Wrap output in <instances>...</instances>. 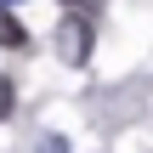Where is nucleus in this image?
I'll list each match as a JSON object with an SVG mask.
<instances>
[{"label":"nucleus","instance_id":"obj_1","mask_svg":"<svg viewBox=\"0 0 153 153\" xmlns=\"http://www.w3.org/2000/svg\"><path fill=\"white\" fill-rule=\"evenodd\" d=\"M91 45H97V28H91V17L68 6V17L57 23V57H62L68 68H85V62H91Z\"/></svg>","mask_w":153,"mask_h":153},{"label":"nucleus","instance_id":"obj_2","mask_svg":"<svg viewBox=\"0 0 153 153\" xmlns=\"http://www.w3.org/2000/svg\"><path fill=\"white\" fill-rule=\"evenodd\" d=\"M0 45H6V51H23V45H28V34H23V23L11 17V6H0Z\"/></svg>","mask_w":153,"mask_h":153},{"label":"nucleus","instance_id":"obj_3","mask_svg":"<svg viewBox=\"0 0 153 153\" xmlns=\"http://www.w3.org/2000/svg\"><path fill=\"white\" fill-rule=\"evenodd\" d=\"M11 108H17V85H11V79H6V74H0V119H6V114H11Z\"/></svg>","mask_w":153,"mask_h":153},{"label":"nucleus","instance_id":"obj_4","mask_svg":"<svg viewBox=\"0 0 153 153\" xmlns=\"http://www.w3.org/2000/svg\"><path fill=\"white\" fill-rule=\"evenodd\" d=\"M40 153H68V142H62V136H45V142H40Z\"/></svg>","mask_w":153,"mask_h":153},{"label":"nucleus","instance_id":"obj_5","mask_svg":"<svg viewBox=\"0 0 153 153\" xmlns=\"http://www.w3.org/2000/svg\"><path fill=\"white\" fill-rule=\"evenodd\" d=\"M0 6H17V0H0Z\"/></svg>","mask_w":153,"mask_h":153}]
</instances>
